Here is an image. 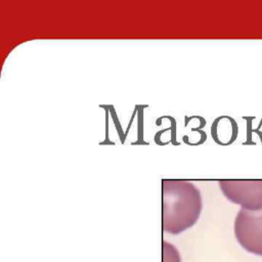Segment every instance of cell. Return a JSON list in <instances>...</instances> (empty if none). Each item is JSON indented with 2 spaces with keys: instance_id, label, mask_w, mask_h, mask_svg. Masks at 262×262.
Masks as SVG:
<instances>
[{
  "instance_id": "cell-1",
  "label": "cell",
  "mask_w": 262,
  "mask_h": 262,
  "mask_svg": "<svg viewBox=\"0 0 262 262\" xmlns=\"http://www.w3.org/2000/svg\"><path fill=\"white\" fill-rule=\"evenodd\" d=\"M202 211L199 188L185 180H162V229L178 234L191 227Z\"/></svg>"
},
{
  "instance_id": "cell-2",
  "label": "cell",
  "mask_w": 262,
  "mask_h": 262,
  "mask_svg": "<svg viewBox=\"0 0 262 262\" xmlns=\"http://www.w3.org/2000/svg\"><path fill=\"white\" fill-rule=\"evenodd\" d=\"M234 234L245 250L262 256V210L241 209L234 221Z\"/></svg>"
},
{
  "instance_id": "cell-3",
  "label": "cell",
  "mask_w": 262,
  "mask_h": 262,
  "mask_svg": "<svg viewBox=\"0 0 262 262\" xmlns=\"http://www.w3.org/2000/svg\"><path fill=\"white\" fill-rule=\"evenodd\" d=\"M218 183L225 198L242 209L262 210V180H220Z\"/></svg>"
},
{
  "instance_id": "cell-4",
  "label": "cell",
  "mask_w": 262,
  "mask_h": 262,
  "mask_svg": "<svg viewBox=\"0 0 262 262\" xmlns=\"http://www.w3.org/2000/svg\"><path fill=\"white\" fill-rule=\"evenodd\" d=\"M237 132L238 128L236 122L228 116L217 118L211 127V134L214 141L221 145L232 143L237 136Z\"/></svg>"
},
{
  "instance_id": "cell-5",
  "label": "cell",
  "mask_w": 262,
  "mask_h": 262,
  "mask_svg": "<svg viewBox=\"0 0 262 262\" xmlns=\"http://www.w3.org/2000/svg\"><path fill=\"white\" fill-rule=\"evenodd\" d=\"M163 119H169L171 121V128L170 129H171V137H172V139L170 140V142H172V144H174V145H178L179 142L176 141V121H175V119L173 117H171V116H162V117L157 119V126H160L162 124L161 121Z\"/></svg>"
},
{
  "instance_id": "cell-6",
  "label": "cell",
  "mask_w": 262,
  "mask_h": 262,
  "mask_svg": "<svg viewBox=\"0 0 262 262\" xmlns=\"http://www.w3.org/2000/svg\"><path fill=\"white\" fill-rule=\"evenodd\" d=\"M144 108V105H138V137H137V141L133 142L132 144H148L146 142H144L142 140V127H143V124H142V120H143V116H142V111Z\"/></svg>"
},
{
  "instance_id": "cell-7",
  "label": "cell",
  "mask_w": 262,
  "mask_h": 262,
  "mask_svg": "<svg viewBox=\"0 0 262 262\" xmlns=\"http://www.w3.org/2000/svg\"><path fill=\"white\" fill-rule=\"evenodd\" d=\"M168 130H169V128H166V129H164V130L159 131L158 133H156V135H155V142H156L157 144H159V145H165L164 143H162V142L160 141V137H161V135H162L165 131H168Z\"/></svg>"
}]
</instances>
